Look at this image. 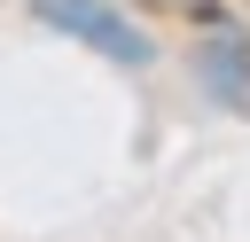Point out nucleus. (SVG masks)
<instances>
[{"mask_svg": "<svg viewBox=\"0 0 250 242\" xmlns=\"http://www.w3.org/2000/svg\"><path fill=\"white\" fill-rule=\"evenodd\" d=\"M195 78H203V94H211L219 109H250V31H242L227 8H211V23H203Z\"/></svg>", "mask_w": 250, "mask_h": 242, "instance_id": "obj_2", "label": "nucleus"}, {"mask_svg": "<svg viewBox=\"0 0 250 242\" xmlns=\"http://www.w3.org/2000/svg\"><path fill=\"white\" fill-rule=\"evenodd\" d=\"M47 31H62V39H78L86 55H102V62H117V70H148L156 62V39L117 8V0H23Z\"/></svg>", "mask_w": 250, "mask_h": 242, "instance_id": "obj_1", "label": "nucleus"}]
</instances>
